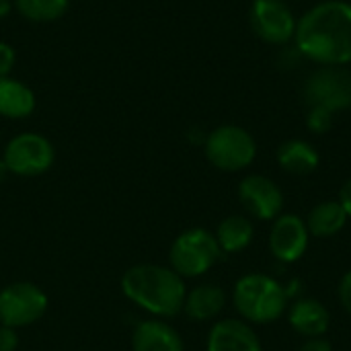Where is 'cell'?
<instances>
[{
	"label": "cell",
	"instance_id": "obj_23",
	"mask_svg": "<svg viewBox=\"0 0 351 351\" xmlns=\"http://www.w3.org/2000/svg\"><path fill=\"white\" fill-rule=\"evenodd\" d=\"M337 296H339V302H341L343 311L351 317V269L341 276L339 286H337Z\"/></svg>",
	"mask_w": 351,
	"mask_h": 351
},
{
	"label": "cell",
	"instance_id": "obj_18",
	"mask_svg": "<svg viewBox=\"0 0 351 351\" xmlns=\"http://www.w3.org/2000/svg\"><path fill=\"white\" fill-rule=\"evenodd\" d=\"M278 162L290 175H311L313 171H317L321 156L311 142L294 138L286 140L278 148Z\"/></svg>",
	"mask_w": 351,
	"mask_h": 351
},
{
	"label": "cell",
	"instance_id": "obj_12",
	"mask_svg": "<svg viewBox=\"0 0 351 351\" xmlns=\"http://www.w3.org/2000/svg\"><path fill=\"white\" fill-rule=\"evenodd\" d=\"M206 351H263V348L247 321L222 319L210 329Z\"/></svg>",
	"mask_w": 351,
	"mask_h": 351
},
{
	"label": "cell",
	"instance_id": "obj_1",
	"mask_svg": "<svg viewBox=\"0 0 351 351\" xmlns=\"http://www.w3.org/2000/svg\"><path fill=\"white\" fill-rule=\"evenodd\" d=\"M302 58L321 66H346L351 62V4L325 0L302 14L294 35Z\"/></svg>",
	"mask_w": 351,
	"mask_h": 351
},
{
	"label": "cell",
	"instance_id": "obj_21",
	"mask_svg": "<svg viewBox=\"0 0 351 351\" xmlns=\"http://www.w3.org/2000/svg\"><path fill=\"white\" fill-rule=\"evenodd\" d=\"M333 119H335V111L321 105H313L306 115V125L313 134H325L333 128Z\"/></svg>",
	"mask_w": 351,
	"mask_h": 351
},
{
	"label": "cell",
	"instance_id": "obj_10",
	"mask_svg": "<svg viewBox=\"0 0 351 351\" xmlns=\"http://www.w3.org/2000/svg\"><path fill=\"white\" fill-rule=\"evenodd\" d=\"M239 199L255 220H276L284 210V193L276 181L265 175H249L239 185Z\"/></svg>",
	"mask_w": 351,
	"mask_h": 351
},
{
	"label": "cell",
	"instance_id": "obj_29",
	"mask_svg": "<svg viewBox=\"0 0 351 351\" xmlns=\"http://www.w3.org/2000/svg\"><path fill=\"white\" fill-rule=\"evenodd\" d=\"M14 8V2L12 0H0V19H6Z\"/></svg>",
	"mask_w": 351,
	"mask_h": 351
},
{
	"label": "cell",
	"instance_id": "obj_20",
	"mask_svg": "<svg viewBox=\"0 0 351 351\" xmlns=\"http://www.w3.org/2000/svg\"><path fill=\"white\" fill-rule=\"evenodd\" d=\"M21 16L33 23H51L66 14L70 0H12Z\"/></svg>",
	"mask_w": 351,
	"mask_h": 351
},
{
	"label": "cell",
	"instance_id": "obj_8",
	"mask_svg": "<svg viewBox=\"0 0 351 351\" xmlns=\"http://www.w3.org/2000/svg\"><path fill=\"white\" fill-rule=\"evenodd\" d=\"M304 99L308 107L321 105L331 111L351 107V72L343 66H321L304 82Z\"/></svg>",
	"mask_w": 351,
	"mask_h": 351
},
{
	"label": "cell",
	"instance_id": "obj_30",
	"mask_svg": "<svg viewBox=\"0 0 351 351\" xmlns=\"http://www.w3.org/2000/svg\"><path fill=\"white\" fill-rule=\"evenodd\" d=\"M8 175H10V173H8V167H6V162L0 158V183H2Z\"/></svg>",
	"mask_w": 351,
	"mask_h": 351
},
{
	"label": "cell",
	"instance_id": "obj_26",
	"mask_svg": "<svg viewBox=\"0 0 351 351\" xmlns=\"http://www.w3.org/2000/svg\"><path fill=\"white\" fill-rule=\"evenodd\" d=\"M298 351H333V348L325 337H311V339H304V343Z\"/></svg>",
	"mask_w": 351,
	"mask_h": 351
},
{
	"label": "cell",
	"instance_id": "obj_9",
	"mask_svg": "<svg viewBox=\"0 0 351 351\" xmlns=\"http://www.w3.org/2000/svg\"><path fill=\"white\" fill-rule=\"evenodd\" d=\"M296 25L292 8L284 0H253L251 27L265 43L286 45L294 39Z\"/></svg>",
	"mask_w": 351,
	"mask_h": 351
},
{
	"label": "cell",
	"instance_id": "obj_11",
	"mask_svg": "<svg viewBox=\"0 0 351 351\" xmlns=\"http://www.w3.org/2000/svg\"><path fill=\"white\" fill-rule=\"evenodd\" d=\"M308 241L311 232L304 218L298 214H280L274 220L269 232V251L280 263L290 265L302 259L308 249Z\"/></svg>",
	"mask_w": 351,
	"mask_h": 351
},
{
	"label": "cell",
	"instance_id": "obj_17",
	"mask_svg": "<svg viewBox=\"0 0 351 351\" xmlns=\"http://www.w3.org/2000/svg\"><path fill=\"white\" fill-rule=\"evenodd\" d=\"M348 220H350V216L343 210L341 202L339 199H327V202L317 204L308 212V218L304 222H306V228H308L311 237L331 239V237H335L337 232H341L346 228Z\"/></svg>",
	"mask_w": 351,
	"mask_h": 351
},
{
	"label": "cell",
	"instance_id": "obj_16",
	"mask_svg": "<svg viewBox=\"0 0 351 351\" xmlns=\"http://www.w3.org/2000/svg\"><path fill=\"white\" fill-rule=\"evenodd\" d=\"M35 109V93L23 80L12 76L0 78V115L8 119H25Z\"/></svg>",
	"mask_w": 351,
	"mask_h": 351
},
{
	"label": "cell",
	"instance_id": "obj_27",
	"mask_svg": "<svg viewBox=\"0 0 351 351\" xmlns=\"http://www.w3.org/2000/svg\"><path fill=\"white\" fill-rule=\"evenodd\" d=\"M339 202H341L343 210L348 212V216H350L351 220V179H348L346 185L341 187V191H339Z\"/></svg>",
	"mask_w": 351,
	"mask_h": 351
},
{
	"label": "cell",
	"instance_id": "obj_3",
	"mask_svg": "<svg viewBox=\"0 0 351 351\" xmlns=\"http://www.w3.org/2000/svg\"><path fill=\"white\" fill-rule=\"evenodd\" d=\"M284 284L267 274H247L232 288V304L249 325H269L280 321L288 311Z\"/></svg>",
	"mask_w": 351,
	"mask_h": 351
},
{
	"label": "cell",
	"instance_id": "obj_13",
	"mask_svg": "<svg viewBox=\"0 0 351 351\" xmlns=\"http://www.w3.org/2000/svg\"><path fill=\"white\" fill-rule=\"evenodd\" d=\"M288 313V323L290 327L302 335L304 339L311 337H323L329 331L331 325V315L329 311L315 298H298L290 304Z\"/></svg>",
	"mask_w": 351,
	"mask_h": 351
},
{
	"label": "cell",
	"instance_id": "obj_6",
	"mask_svg": "<svg viewBox=\"0 0 351 351\" xmlns=\"http://www.w3.org/2000/svg\"><path fill=\"white\" fill-rule=\"evenodd\" d=\"M56 152L51 142L35 132L16 134L4 148L2 160L8 167V173L19 177H37L49 171L53 165Z\"/></svg>",
	"mask_w": 351,
	"mask_h": 351
},
{
	"label": "cell",
	"instance_id": "obj_28",
	"mask_svg": "<svg viewBox=\"0 0 351 351\" xmlns=\"http://www.w3.org/2000/svg\"><path fill=\"white\" fill-rule=\"evenodd\" d=\"M286 288V294H288V298L290 300H298V298H302L300 296V290H302V282L300 280H292L288 286H284Z\"/></svg>",
	"mask_w": 351,
	"mask_h": 351
},
{
	"label": "cell",
	"instance_id": "obj_14",
	"mask_svg": "<svg viewBox=\"0 0 351 351\" xmlns=\"http://www.w3.org/2000/svg\"><path fill=\"white\" fill-rule=\"evenodd\" d=\"M134 351H185L181 335L165 321L148 319L136 325L132 335Z\"/></svg>",
	"mask_w": 351,
	"mask_h": 351
},
{
	"label": "cell",
	"instance_id": "obj_19",
	"mask_svg": "<svg viewBox=\"0 0 351 351\" xmlns=\"http://www.w3.org/2000/svg\"><path fill=\"white\" fill-rule=\"evenodd\" d=\"M216 241L222 253H241L245 251L253 237H255V226L247 216H228L224 218L218 228H216Z\"/></svg>",
	"mask_w": 351,
	"mask_h": 351
},
{
	"label": "cell",
	"instance_id": "obj_24",
	"mask_svg": "<svg viewBox=\"0 0 351 351\" xmlns=\"http://www.w3.org/2000/svg\"><path fill=\"white\" fill-rule=\"evenodd\" d=\"M19 346V335L16 329L0 325V351H14Z\"/></svg>",
	"mask_w": 351,
	"mask_h": 351
},
{
	"label": "cell",
	"instance_id": "obj_15",
	"mask_svg": "<svg viewBox=\"0 0 351 351\" xmlns=\"http://www.w3.org/2000/svg\"><path fill=\"white\" fill-rule=\"evenodd\" d=\"M224 306H226V292L220 286L199 284L187 292L183 313L195 323H206L216 319L224 311Z\"/></svg>",
	"mask_w": 351,
	"mask_h": 351
},
{
	"label": "cell",
	"instance_id": "obj_25",
	"mask_svg": "<svg viewBox=\"0 0 351 351\" xmlns=\"http://www.w3.org/2000/svg\"><path fill=\"white\" fill-rule=\"evenodd\" d=\"M302 60V53L294 47H284V51L280 53V64L282 68H296Z\"/></svg>",
	"mask_w": 351,
	"mask_h": 351
},
{
	"label": "cell",
	"instance_id": "obj_4",
	"mask_svg": "<svg viewBox=\"0 0 351 351\" xmlns=\"http://www.w3.org/2000/svg\"><path fill=\"white\" fill-rule=\"evenodd\" d=\"M222 257L216 237L206 228H189L181 232L169 251L171 269H175L183 280L199 278L208 274Z\"/></svg>",
	"mask_w": 351,
	"mask_h": 351
},
{
	"label": "cell",
	"instance_id": "obj_2",
	"mask_svg": "<svg viewBox=\"0 0 351 351\" xmlns=\"http://www.w3.org/2000/svg\"><path fill=\"white\" fill-rule=\"evenodd\" d=\"M121 292L142 311L162 319L179 315L187 296L183 278L175 269L154 263L130 267L121 278Z\"/></svg>",
	"mask_w": 351,
	"mask_h": 351
},
{
	"label": "cell",
	"instance_id": "obj_5",
	"mask_svg": "<svg viewBox=\"0 0 351 351\" xmlns=\"http://www.w3.org/2000/svg\"><path fill=\"white\" fill-rule=\"evenodd\" d=\"M206 158L220 171L237 173L247 167L257 156L255 138L239 125H220L206 136L204 142Z\"/></svg>",
	"mask_w": 351,
	"mask_h": 351
},
{
	"label": "cell",
	"instance_id": "obj_22",
	"mask_svg": "<svg viewBox=\"0 0 351 351\" xmlns=\"http://www.w3.org/2000/svg\"><path fill=\"white\" fill-rule=\"evenodd\" d=\"M16 62V51L10 43L0 41V78L2 76H10L12 68Z\"/></svg>",
	"mask_w": 351,
	"mask_h": 351
},
{
	"label": "cell",
	"instance_id": "obj_7",
	"mask_svg": "<svg viewBox=\"0 0 351 351\" xmlns=\"http://www.w3.org/2000/svg\"><path fill=\"white\" fill-rule=\"evenodd\" d=\"M47 311L45 292L29 282H14L0 290V325L21 329L37 323Z\"/></svg>",
	"mask_w": 351,
	"mask_h": 351
}]
</instances>
